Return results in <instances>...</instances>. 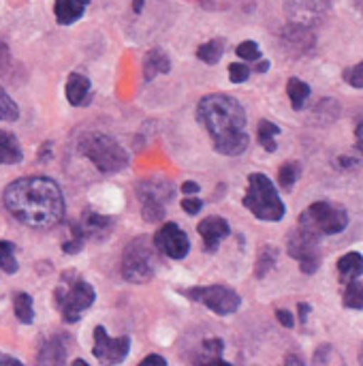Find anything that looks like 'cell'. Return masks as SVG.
<instances>
[{
	"label": "cell",
	"mask_w": 363,
	"mask_h": 366,
	"mask_svg": "<svg viewBox=\"0 0 363 366\" xmlns=\"http://www.w3.org/2000/svg\"><path fill=\"white\" fill-rule=\"evenodd\" d=\"M201 356L195 358V362L201 365H223V352H225V343L216 337L212 339H203L201 341Z\"/></svg>",
	"instance_id": "obj_23"
},
{
	"label": "cell",
	"mask_w": 363,
	"mask_h": 366,
	"mask_svg": "<svg viewBox=\"0 0 363 366\" xmlns=\"http://www.w3.org/2000/svg\"><path fill=\"white\" fill-rule=\"evenodd\" d=\"M338 274L342 283H349L353 279H359L363 274V255L357 251H351L338 259Z\"/></svg>",
	"instance_id": "obj_22"
},
{
	"label": "cell",
	"mask_w": 363,
	"mask_h": 366,
	"mask_svg": "<svg viewBox=\"0 0 363 366\" xmlns=\"http://www.w3.org/2000/svg\"><path fill=\"white\" fill-rule=\"evenodd\" d=\"M197 232L199 236L203 238V249L205 253H216L220 242L231 234V227L227 223V219L218 217V214H212V217H205L199 225H197Z\"/></svg>",
	"instance_id": "obj_12"
},
{
	"label": "cell",
	"mask_w": 363,
	"mask_h": 366,
	"mask_svg": "<svg viewBox=\"0 0 363 366\" xmlns=\"http://www.w3.org/2000/svg\"><path fill=\"white\" fill-rule=\"evenodd\" d=\"M285 362H287V365H293V362H295V365H304V360H302V358H295V356H289Z\"/></svg>",
	"instance_id": "obj_47"
},
{
	"label": "cell",
	"mask_w": 363,
	"mask_h": 366,
	"mask_svg": "<svg viewBox=\"0 0 363 366\" xmlns=\"http://www.w3.org/2000/svg\"><path fill=\"white\" fill-rule=\"evenodd\" d=\"M137 193H139V202L152 199V202L165 204V202L171 197L173 189H171V184L165 182V180H145V182L137 184Z\"/></svg>",
	"instance_id": "obj_20"
},
{
	"label": "cell",
	"mask_w": 363,
	"mask_h": 366,
	"mask_svg": "<svg viewBox=\"0 0 363 366\" xmlns=\"http://www.w3.org/2000/svg\"><path fill=\"white\" fill-rule=\"evenodd\" d=\"M199 191H201V187H199L197 182H193V180H186V182L182 184V193H184V195H199Z\"/></svg>",
	"instance_id": "obj_42"
},
{
	"label": "cell",
	"mask_w": 363,
	"mask_h": 366,
	"mask_svg": "<svg viewBox=\"0 0 363 366\" xmlns=\"http://www.w3.org/2000/svg\"><path fill=\"white\" fill-rule=\"evenodd\" d=\"M300 176H302V165L297 161H287L278 169V182L285 191H291L295 187V182L300 180Z\"/></svg>",
	"instance_id": "obj_30"
},
{
	"label": "cell",
	"mask_w": 363,
	"mask_h": 366,
	"mask_svg": "<svg viewBox=\"0 0 363 366\" xmlns=\"http://www.w3.org/2000/svg\"><path fill=\"white\" fill-rule=\"evenodd\" d=\"M13 311H15L17 322L32 324L34 322V302H32V296L26 294V292L15 294V298H13Z\"/></svg>",
	"instance_id": "obj_26"
},
{
	"label": "cell",
	"mask_w": 363,
	"mask_h": 366,
	"mask_svg": "<svg viewBox=\"0 0 363 366\" xmlns=\"http://www.w3.org/2000/svg\"><path fill=\"white\" fill-rule=\"evenodd\" d=\"M156 247L154 242H150V238L145 236H137L133 238L124 253H122V277L124 281L133 283V285H141L154 279L156 268H158V259H156Z\"/></svg>",
	"instance_id": "obj_5"
},
{
	"label": "cell",
	"mask_w": 363,
	"mask_h": 366,
	"mask_svg": "<svg viewBox=\"0 0 363 366\" xmlns=\"http://www.w3.org/2000/svg\"><path fill=\"white\" fill-rule=\"evenodd\" d=\"M248 77H250V66L244 60L229 64V79L233 84H244V81H248Z\"/></svg>",
	"instance_id": "obj_36"
},
{
	"label": "cell",
	"mask_w": 363,
	"mask_h": 366,
	"mask_svg": "<svg viewBox=\"0 0 363 366\" xmlns=\"http://www.w3.org/2000/svg\"><path fill=\"white\" fill-rule=\"evenodd\" d=\"M56 298V307L62 313V320L66 324H75L81 320V315L94 305L96 300V292L90 283H86L83 279H73L66 281V277H62L60 287L53 292Z\"/></svg>",
	"instance_id": "obj_7"
},
{
	"label": "cell",
	"mask_w": 363,
	"mask_h": 366,
	"mask_svg": "<svg viewBox=\"0 0 363 366\" xmlns=\"http://www.w3.org/2000/svg\"><path fill=\"white\" fill-rule=\"evenodd\" d=\"M242 204L246 210L252 212V217H257L261 221H270V223L282 221L285 212H287L285 202L278 195V189L261 172H255L248 176V189H246Z\"/></svg>",
	"instance_id": "obj_4"
},
{
	"label": "cell",
	"mask_w": 363,
	"mask_h": 366,
	"mask_svg": "<svg viewBox=\"0 0 363 366\" xmlns=\"http://www.w3.org/2000/svg\"><path fill=\"white\" fill-rule=\"evenodd\" d=\"M64 92H66V101L73 107H83V105H88L92 101V84L81 73H71L68 75Z\"/></svg>",
	"instance_id": "obj_15"
},
{
	"label": "cell",
	"mask_w": 363,
	"mask_h": 366,
	"mask_svg": "<svg viewBox=\"0 0 363 366\" xmlns=\"http://www.w3.org/2000/svg\"><path fill=\"white\" fill-rule=\"evenodd\" d=\"M0 365H19V360H17V358H13V356L0 354Z\"/></svg>",
	"instance_id": "obj_46"
},
{
	"label": "cell",
	"mask_w": 363,
	"mask_h": 366,
	"mask_svg": "<svg viewBox=\"0 0 363 366\" xmlns=\"http://www.w3.org/2000/svg\"><path fill=\"white\" fill-rule=\"evenodd\" d=\"M225 49H227V41L218 36V39H212V41H205L203 45H199L197 58L205 64H216V62H220Z\"/></svg>",
	"instance_id": "obj_24"
},
{
	"label": "cell",
	"mask_w": 363,
	"mask_h": 366,
	"mask_svg": "<svg viewBox=\"0 0 363 366\" xmlns=\"http://www.w3.org/2000/svg\"><path fill=\"white\" fill-rule=\"evenodd\" d=\"M141 9H143V0H135V2H133V11L139 13Z\"/></svg>",
	"instance_id": "obj_48"
},
{
	"label": "cell",
	"mask_w": 363,
	"mask_h": 366,
	"mask_svg": "<svg viewBox=\"0 0 363 366\" xmlns=\"http://www.w3.org/2000/svg\"><path fill=\"white\" fill-rule=\"evenodd\" d=\"M180 206H182V210H184L186 214H199L201 208H203V202H201L197 195H186V197L180 202Z\"/></svg>",
	"instance_id": "obj_38"
},
{
	"label": "cell",
	"mask_w": 363,
	"mask_h": 366,
	"mask_svg": "<svg viewBox=\"0 0 363 366\" xmlns=\"http://www.w3.org/2000/svg\"><path fill=\"white\" fill-rule=\"evenodd\" d=\"M19 268L15 259V244L9 240H0V270L6 274H15Z\"/></svg>",
	"instance_id": "obj_32"
},
{
	"label": "cell",
	"mask_w": 363,
	"mask_h": 366,
	"mask_svg": "<svg viewBox=\"0 0 363 366\" xmlns=\"http://www.w3.org/2000/svg\"><path fill=\"white\" fill-rule=\"evenodd\" d=\"M280 135V127L270 122V120H261L259 127H257V137H259V144L267 150V152H276L278 144H276V137Z\"/></svg>",
	"instance_id": "obj_27"
},
{
	"label": "cell",
	"mask_w": 363,
	"mask_h": 366,
	"mask_svg": "<svg viewBox=\"0 0 363 366\" xmlns=\"http://www.w3.org/2000/svg\"><path fill=\"white\" fill-rule=\"evenodd\" d=\"M171 71V60L163 49H150L143 58V79L152 81L156 75H165Z\"/></svg>",
	"instance_id": "obj_19"
},
{
	"label": "cell",
	"mask_w": 363,
	"mask_h": 366,
	"mask_svg": "<svg viewBox=\"0 0 363 366\" xmlns=\"http://www.w3.org/2000/svg\"><path fill=\"white\" fill-rule=\"evenodd\" d=\"M2 204L15 221L32 229L56 227L64 217L62 189L47 176L13 180L2 193Z\"/></svg>",
	"instance_id": "obj_1"
},
{
	"label": "cell",
	"mask_w": 363,
	"mask_h": 366,
	"mask_svg": "<svg viewBox=\"0 0 363 366\" xmlns=\"http://www.w3.org/2000/svg\"><path fill=\"white\" fill-rule=\"evenodd\" d=\"M276 262H278V251H276L272 244H265V247L259 251V255H257V268H255L257 279L267 277V272L276 266Z\"/></svg>",
	"instance_id": "obj_29"
},
{
	"label": "cell",
	"mask_w": 363,
	"mask_h": 366,
	"mask_svg": "<svg viewBox=\"0 0 363 366\" xmlns=\"http://www.w3.org/2000/svg\"><path fill=\"white\" fill-rule=\"evenodd\" d=\"M83 234L88 240H105L109 234H111V227H113V221L105 214H98L96 210H83V217L79 221Z\"/></svg>",
	"instance_id": "obj_14"
},
{
	"label": "cell",
	"mask_w": 363,
	"mask_h": 366,
	"mask_svg": "<svg viewBox=\"0 0 363 366\" xmlns=\"http://www.w3.org/2000/svg\"><path fill=\"white\" fill-rule=\"evenodd\" d=\"M77 150L81 157H86L101 174H118L128 165V152L122 148L118 139L105 133H86Z\"/></svg>",
	"instance_id": "obj_3"
},
{
	"label": "cell",
	"mask_w": 363,
	"mask_h": 366,
	"mask_svg": "<svg viewBox=\"0 0 363 366\" xmlns=\"http://www.w3.org/2000/svg\"><path fill=\"white\" fill-rule=\"evenodd\" d=\"M66 350H68V339L66 337H51L41 347V352L36 356V362L39 365H62L66 360Z\"/></svg>",
	"instance_id": "obj_18"
},
{
	"label": "cell",
	"mask_w": 363,
	"mask_h": 366,
	"mask_svg": "<svg viewBox=\"0 0 363 366\" xmlns=\"http://www.w3.org/2000/svg\"><path fill=\"white\" fill-rule=\"evenodd\" d=\"M197 118L220 154L237 157L248 148L250 137L246 133V112L237 99L220 92L208 94L197 105Z\"/></svg>",
	"instance_id": "obj_2"
},
{
	"label": "cell",
	"mask_w": 363,
	"mask_h": 366,
	"mask_svg": "<svg viewBox=\"0 0 363 366\" xmlns=\"http://www.w3.org/2000/svg\"><path fill=\"white\" fill-rule=\"evenodd\" d=\"M141 217H143L148 223H158V221H163V217H165V204L152 202V199L141 202Z\"/></svg>",
	"instance_id": "obj_34"
},
{
	"label": "cell",
	"mask_w": 363,
	"mask_h": 366,
	"mask_svg": "<svg viewBox=\"0 0 363 366\" xmlns=\"http://www.w3.org/2000/svg\"><path fill=\"white\" fill-rule=\"evenodd\" d=\"M154 247L169 259H184L190 251V240L178 223H165L154 234Z\"/></svg>",
	"instance_id": "obj_11"
},
{
	"label": "cell",
	"mask_w": 363,
	"mask_h": 366,
	"mask_svg": "<svg viewBox=\"0 0 363 366\" xmlns=\"http://www.w3.org/2000/svg\"><path fill=\"white\" fill-rule=\"evenodd\" d=\"M9 64H11L9 47H6V43H2V41H0V75H2V73H6Z\"/></svg>",
	"instance_id": "obj_39"
},
{
	"label": "cell",
	"mask_w": 363,
	"mask_h": 366,
	"mask_svg": "<svg viewBox=\"0 0 363 366\" xmlns=\"http://www.w3.org/2000/svg\"><path fill=\"white\" fill-rule=\"evenodd\" d=\"M355 4H357V9L363 13V0H355Z\"/></svg>",
	"instance_id": "obj_49"
},
{
	"label": "cell",
	"mask_w": 363,
	"mask_h": 366,
	"mask_svg": "<svg viewBox=\"0 0 363 366\" xmlns=\"http://www.w3.org/2000/svg\"><path fill=\"white\" fill-rule=\"evenodd\" d=\"M359 362H363V347H362V354H359Z\"/></svg>",
	"instance_id": "obj_50"
},
{
	"label": "cell",
	"mask_w": 363,
	"mask_h": 366,
	"mask_svg": "<svg viewBox=\"0 0 363 366\" xmlns=\"http://www.w3.org/2000/svg\"><path fill=\"white\" fill-rule=\"evenodd\" d=\"M310 311H312V307H310V305H306V302H302V305H300V322H302V324H306V322H308Z\"/></svg>",
	"instance_id": "obj_44"
},
{
	"label": "cell",
	"mask_w": 363,
	"mask_h": 366,
	"mask_svg": "<svg viewBox=\"0 0 363 366\" xmlns=\"http://www.w3.org/2000/svg\"><path fill=\"white\" fill-rule=\"evenodd\" d=\"M329 6V0H287V15L293 24L310 26Z\"/></svg>",
	"instance_id": "obj_13"
},
{
	"label": "cell",
	"mask_w": 363,
	"mask_h": 366,
	"mask_svg": "<svg viewBox=\"0 0 363 366\" xmlns=\"http://www.w3.org/2000/svg\"><path fill=\"white\" fill-rule=\"evenodd\" d=\"M347 290H344V296H342V305L347 309H353V311H363V283L359 279H353L349 283H344Z\"/></svg>",
	"instance_id": "obj_28"
},
{
	"label": "cell",
	"mask_w": 363,
	"mask_h": 366,
	"mask_svg": "<svg viewBox=\"0 0 363 366\" xmlns=\"http://www.w3.org/2000/svg\"><path fill=\"white\" fill-rule=\"evenodd\" d=\"M282 41L291 45V51L295 54H304L315 45V36L310 34L308 26H302V24H289L282 32Z\"/></svg>",
	"instance_id": "obj_17"
},
{
	"label": "cell",
	"mask_w": 363,
	"mask_h": 366,
	"mask_svg": "<svg viewBox=\"0 0 363 366\" xmlns=\"http://www.w3.org/2000/svg\"><path fill=\"white\" fill-rule=\"evenodd\" d=\"M24 159L21 146L11 131L0 129V165H17Z\"/></svg>",
	"instance_id": "obj_21"
},
{
	"label": "cell",
	"mask_w": 363,
	"mask_h": 366,
	"mask_svg": "<svg viewBox=\"0 0 363 366\" xmlns=\"http://www.w3.org/2000/svg\"><path fill=\"white\" fill-rule=\"evenodd\" d=\"M321 238L312 236V234H306L302 232L300 227L289 236L287 240V251L289 255L300 264V270L304 274H315L319 268H321V244H319Z\"/></svg>",
	"instance_id": "obj_9"
},
{
	"label": "cell",
	"mask_w": 363,
	"mask_h": 366,
	"mask_svg": "<svg viewBox=\"0 0 363 366\" xmlns=\"http://www.w3.org/2000/svg\"><path fill=\"white\" fill-rule=\"evenodd\" d=\"M297 227L317 238L336 236L349 227V212L332 202H315L300 214Z\"/></svg>",
	"instance_id": "obj_6"
},
{
	"label": "cell",
	"mask_w": 363,
	"mask_h": 366,
	"mask_svg": "<svg viewBox=\"0 0 363 366\" xmlns=\"http://www.w3.org/2000/svg\"><path fill=\"white\" fill-rule=\"evenodd\" d=\"M276 320H278L285 328H293V326H295V317H293L289 311H285V309H278V311H276Z\"/></svg>",
	"instance_id": "obj_40"
},
{
	"label": "cell",
	"mask_w": 363,
	"mask_h": 366,
	"mask_svg": "<svg viewBox=\"0 0 363 366\" xmlns=\"http://www.w3.org/2000/svg\"><path fill=\"white\" fill-rule=\"evenodd\" d=\"M88 6H90V0H56L53 2L56 21L60 26H71L86 13Z\"/></svg>",
	"instance_id": "obj_16"
},
{
	"label": "cell",
	"mask_w": 363,
	"mask_h": 366,
	"mask_svg": "<svg viewBox=\"0 0 363 366\" xmlns=\"http://www.w3.org/2000/svg\"><path fill=\"white\" fill-rule=\"evenodd\" d=\"M342 77H344V81H347L349 86H353V88H363V62L344 69Z\"/></svg>",
	"instance_id": "obj_37"
},
{
	"label": "cell",
	"mask_w": 363,
	"mask_h": 366,
	"mask_svg": "<svg viewBox=\"0 0 363 366\" xmlns=\"http://www.w3.org/2000/svg\"><path fill=\"white\" fill-rule=\"evenodd\" d=\"M86 240H88V238H86L81 225H79V223H71V227H68V238L62 242V251H64L66 255H75V253H79V251L83 249Z\"/></svg>",
	"instance_id": "obj_31"
},
{
	"label": "cell",
	"mask_w": 363,
	"mask_h": 366,
	"mask_svg": "<svg viewBox=\"0 0 363 366\" xmlns=\"http://www.w3.org/2000/svg\"><path fill=\"white\" fill-rule=\"evenodd\" d=\"M141 362H143V365H160V366L167 365V360H165L163 356H156V354H152V356H145Z\"/></svg>",
	"instance_id": "obj_43"
},
{
	"label": "cell",
	"mask_w": 363,
	"mask_h": 366,
	"mask_svg": "<svg viewBox=\"0 0 363 366\" xmlns=\"http://www.w3.org/2000/svg\"><path fill=\"white\" fill-rule=\"evenodd\" d=\"M17 118H19L17 103L4 92V88H0V120L2 122H15Z\"/></svg>",
	"instance_id": "obj_33"
},
{
	"label": "cell",
	"mask_w": 363,
	"mask_h": 366,
	"mask_svg": "<svg viewBox=\"0 0 363 366\" xmlns=\"http://www.w3.org/2000/svg\"><path fill=\"white\" fill-rule=\"evenodd\" d=\"M235 54H237V58H242L244 62H257V60L263 58L261 47L257 45V41H244V43H240V45L235 47Z\"/></svg>",
	"instance_id": "obj_35"
},
{
	"label": "cell",
	"mask_w": 363,
	"mask_h": 366,
	"mask_svg": "<svg viewBox=\"0 0 363 366\" xmlns=\"http://www.w3.org/2000/svg\"><path fill=\"white\" fill-rule=\"evenodd\" d=\"M310 86L306 84V81H302L300 77H291L289 81H287V94H289V101H291V105H293V109H304V105H306V101L310 99Z\"/></svg>",
	"instance_id": "obj_25"
},
{
	"label": "cell",
	"mask_w": 363,
	"mask_h": 366,
	"mask_svg": "<svg viewBox=\"0 0 363 366\" xmlns=\"http://www.w3.org/2000/svg\"><path fill=\"white\" fill-rule=\"evenodd\" d=\"M131 352L128 337H109L103 326L94 328V347L92 354L101 365H120Z\"/></svg>",
	"instance_id": "obj_10"
},
{
	"label": "cell",
	"mask_w": 363,
	"mask_h": 366,
	"mask_svg": "<svg viewBox=\"0 0 363 366\" xmlns=\"http://www.w3.org/2000/svg\"><path fill=\"white\" fill-rule=\"evenodd\" d=\"M255 71H257V73H267V71H270V60H265V58L257 60V64H255Z\"/></svg>",
	"instance_id": "obj_45"
},
{
	"label": "cell",
	"mask_w": 363,
	"mask_h": 366,
	"mask_svg": "<svg viewBox=\"0 0 363 366\" xmlns=\"http://www.w3.org/2000/svg\"><path fill=\"white\" fill-rule=\"evenodd\" d=\"M188 296V300H195L199 305H203L205 309H210L212 313L227 317L240 311L242 307V298L237 292H233L231 287L225 285H210V287H193L188 292H184Z\"/></svg>",
	"instance_id": "obj_8"
},
{
	"label": "cell",
	"mask_w": 363,
	"mask_h": 366,
	"mask_svg": "<svg viewBox=\"0 0 363 366\" xmlns=\"http://www.w3.org/2000/svg\"><path fill=\"white\" fill-rule=\"evenodd\" d=\"M355 148H357L359 159H363V120H359L355 127Z\"/></svg>",
	"instance_id": "obj_41"
}]
</instances>
